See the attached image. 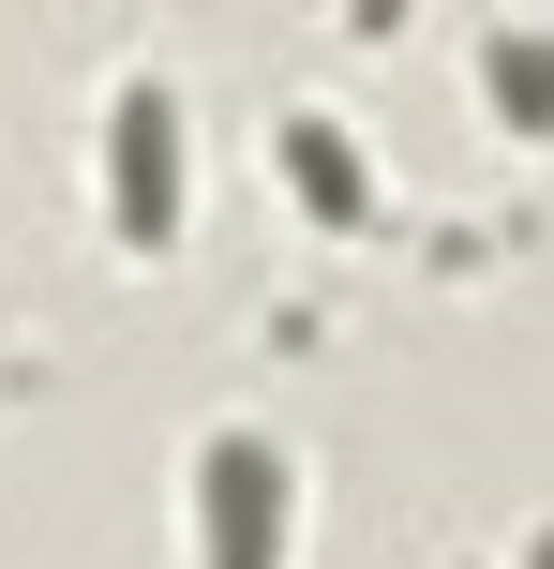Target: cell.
I'll return each instance as SVG.
<instances>
[{
	"label": "cell",
	"instance_id": "1",
	"mask_svg": "<svg viewBox=\"0 0 554 569\" xmlns=\"http://www.w3.org/2000/svg\"><path fill=\"white\" fill-rule=\"evenodd\" d=\"M105 226H120V256H180V226H195V136H180L165 76H120V106H105Z\"/></svg>",
	"mask_w": 554,
	"mask_h": 569
},
{
	"label": "cell",
	"instance_id": "2",
	"mask_svg": "<svg viewBox=\"0 0 554 569\" xmlns=\"http://www.w3.org/2000/svg\"><path fill=\"white\" fill-rule=\"evenodd\" d=\"M180 510H195V569H285L300 555V465L270 435H195Z\"/></svg>",
	"mask_w": 554,
	"mask_h": 569
},
{
	"label": "cell",
	"instance_id": "3",
	"mask_svg": "<svg viewBox=\"0 0 554 569\" xmlns=\"http://www.w3.org/2000/svg\"><path fill=\"white\" fill-rule=\"evenodd\" d=\"M285 196L315 210V226H375V166H360L345 120H315V106L285 120Z\"/></svg>",
	"mask_w": 554,
	"mask_h": 569
},
{
	"label": "cell",
	"instance_id": "4",
	"mask_svg": "<svg viewBox=\"0 0 554 569\" xmlns=\"http://www.w3.org/2000/svg\"><path fill=\"white\" fill-rule=\"evenodd\" d=\"M480 90L525 150H554V30H480Z\"/></svg>",
	"mask_w": 554,
	"mask_h": 569
}]
</instances>
